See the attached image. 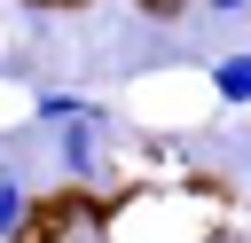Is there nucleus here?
I'll return each mask as SVG.
<instances>
[{"label": "nucleus", "mask_w": 251, "mask_h": 243, "mask_svg": "<svg viewBox=\"0 0 251 243\" xmlns=\"http://www.w3.org/2000/svg\"><path fill=\"white\" fill-rule=\"evenodd\" d=\"M204 8H212V16H243L251 0H204Z\"/></svg>", "instance_id": "423d86ee"}, {"label": "nucleus", "mask_w": 251, "mask_h": 243, "mask_svg": "<svg viewBox=\"0 0 251 243\" xmlns=\"http://www.w3.org/2000/svg\"><path fill=\"white\" fill-rule=\"evenodd\" d=\"M16 227H24V180H16V172H0V243H8Z\"/></svg>", "instance_id": "20e7f679"}, {"label": "nucleus", "mask_w": 251, "mask_h": 243, "mask_svg": "<svg viewBox=\"0 0 251 243\" xmlns=\"http://www.w3.org/2000/svg\"><path fill=\"white\" fill-rule=\"evenodd\" d=\"M141 16H157V24H173V16H188V0H133Z\"/></svg>", "instance_id": "39448f33"}, {"label": "nucleus", "mask_w": 251, "mask_h": 243, "mask_svg": "<svg viewBox=\"0 0 251 243\" xmlns=\"http://www.w3.org/2000/svg\"><path fill=\"white\" fill-rule=\"evenodd\" d=\"M212 94H220L227 110H243V102H251V47H235V55H220V63H212Z\"/></svg>", "instance_id": "f03ea898"}, {"label": "nucleus", "mask_w": 251, "mask_h": 243, "mask_svg": "<svg viewBox=\"0 0 251 243\" xmlns=\"http://www.w3.org/2000/svg\"><path fill=\"white\" fill-rule=\"evenodd\" d=\"M47 125H71V118H94V102L86 94H71V86H39V102H31Z\"/></svg>", "instance_id": "7ed1b4c3"}, {"label": "nucleus", "mask_w": 251, "mask_h": 243, "mask_svg": "<svg viewBox=\"0 0 251 243\" xmlns=\"http://www.w3.org/2000/svg\"><path fill=\"white\" fill-rule=\"evenodd\" d=\"M94 125H102V110H94V118H71V125L55 133V165H63L71 180H86V172H94Z\"/></svg>", "instance_id": "f257e3e1"}]
</instances>
